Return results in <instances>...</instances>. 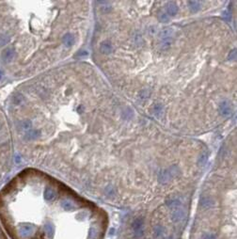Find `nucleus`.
<instances>
[{
  "label": "nucleus",
  "mask_w": 237,
  "mask_h": 239,
  "mask_svg": "<svg viewBox=\"0 0 237 239\" xmlns=\"http://www.w3.org/2000/svg\"><path fill=\"white\" fill-rule=\"evenodd\" d=\"M101 51L103 52L104 54L110 53V51H111V45H110V43H102L101 44Z\"/></svg>",
  "instance_id": "1a4fd4ad"
},
{
  "label": "nucleus",
  "mask_w": 237,
  "mask_h": 239,
  "mask_svg": "<svg viewBox=\"0 0 237 239\" xmlns=\"http://www.w3.org/2000/svg\"><path fill=\"white\" fill-rule=\"evenodd\" d=\"M167 14L170 15V16H173V15L176 14V12L178 11V8H177V6H176L175 4L170 3V4H168L167 7Z\"/></svg>",
  "instance_id": "423d86ee"
},
{
  "label": "nucleus",
  "mask_w": 237,
  "mask_h": 239,
  "mask_svg": "<svg viewBox=\"0 0 237 239\" xmlns=\"http://www.w3.org/2000/svg\"><path fill=\"white\" fill-rule=\"evenodd\" d=\"M201 206L202 207H204V208H209L210 206H212V204H213V202L211 200H209V199H204V200H202L201 202Z\"/></svg>",
  "instance_id": "9d476101"
},
{
  "label": "nucleus",
  "mask_w": 237,
  "mask_h": 239,
  "mask_svg": "<svg viewBox=\"0 0 237 239\" xmlns=\"http://www.w3.org/2000/svg\"><path fill=\"white\" fill-rule=\"evenodd\" d=\"M201 239H215V236L212 234H205L203 235Z\"/></svg>",
  "instance_id": "f8f14e48"
},
{
  "label": "nucleus",
  "mask_w": 237,
  "mask_h": 239,
  "mask_svg": "<svg viewBox=\"0 0 237 239\" xmlns=\"http://www.w3.org/2000/svg\"><path fill=\"white\" fill-rule=\"evenodd\" d=\"M160 19H161L163 22H167V20H168V16H167V14H165V13H164V14H162V15H161Z\"/></svg>",
  "instance_id": "ddd939ff"
},
{
  "label": "nucleus",
  "mask_w": 237,
  "mask_h": 239,
  "mask_svg": "<svg viewBox=\"0 0 237 239\" xmlns=\"http://www.w3.org/2000/svg\"><path fill=\"white\" fill-rule=\"evenodd\" d=\"M200 4L198 2H194V1H191L190 2V9L193 10V11H197L199 9H200Z\"/></svg>",
  "instance_id": "9b49d317"
},
{
  "label": "nucleus",
  "mask_w": 237,
  "mask_h": 239,
  "mask_svg": "<svg viewBox=\"0 0 237 239\" xmlns=\"http://www.w3.org/2000/svg\"><path fill=\"white\" fill-rule=\"evenodd\" d=\"M13 155V142L6 112L0 107V182L8 174Z\"/></svg>",
  "instance_id": "f03ea898"
},
{
  "label": "nucleus",
  "mask_w": 237,
  "mask_h": 239,
  "mask_svg": "<svg viewBox=\"0 0 237 239\" xmlns=\"http://www.w3.org/2000/svg\"><path fill=\"white\" fill-rule=\"evenodd\" d=\"M220 112L223 116H228L231 114V108L228 106L227 103H223L220 106Z\"/></svg>",
  "instance_id": "6e6552de"
},
{
  "label": "nucleus",
  "mask_w": 237,
  "mask_h": 239,
  "mask_svg": "<svg viewBox=\"0 0 237 239\" xmlns=\"http://www.w3.org/2000/svg\"><path fill=\"white\" fill-rule=\"evenodd\" d=\"M153 235L154 237H159L161 236L162 235H163L164 233V228L161 226V225H157V226H155L153 228Z\"/></svg>",
  "instance_id": "0eeeda50"
},
{
  "label": "nucleus",
  "mask_w": 237,
  "mask_h": 239,
  "mask_svg": "<svg viewBox=\"0 0 237 239\" xmlns=\"http://www.w3.org/2000/svg\"><path fill=\"white\" fill-rule=\"evenodd\" d=\"M60 14L56 4L0 0V70L4 74L28 76L56 58Z\"/></svg>",
  "instance_id": "f257e3e1"
},
{
  "label": "nucleus",
  "mask_w": 237,
  "mask_h": 239,
  "mask_svg": "<svg viewBox=\"0 0 237 239\" xmlns=\"http://www.w3.org/2000/svg\"><path fill=\"white\" fill-rule=\"evenodd\" d=\"M182 218V211L181 209L176 208L172 214V220L174 222H178Z\"/></svg>",
  "instance_id": "39448f33"
},
{
  "label": "nucleus",
  "mask_w": 237,
  "mask_h": 239,
  "mask_svg": "<svg viewBox=\"0 0 237 239\" xmlns=\"http://www.w3.org/2000/svg\"><path fill=\"white\" fill-rule=\"evenodd\" d=\"M143 225H144V221L141 217H138L137 220H135L133 224H132V228L134 230V232H137L138 230L143 229Z\"/></svg>",
  "instance_id": "20e7f679"
},
{
  "label": "nucleus",
  "mask_w": 237,
  "mask_h": 239,
  "mask_svg": "<svg viewBox=\"0 0 237 239\" xmlns=\"http://www.w3.org/2000/svg\"><path fill=\"white\" fill-rule=\"evenodd\" d=\"M173 175H174L173 170H163L159 174V181L161 183H167L172 178Z\"/></svg>",
  "instance_id": "7ed1b4c3"
}]
</instances>
